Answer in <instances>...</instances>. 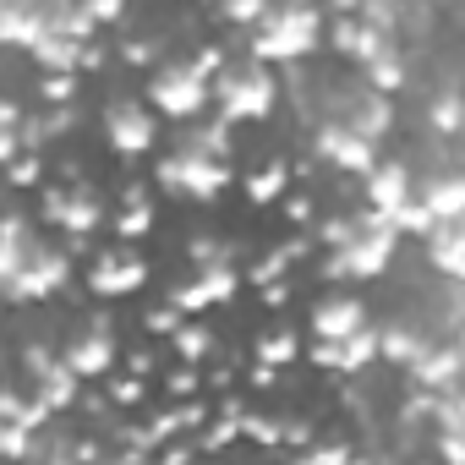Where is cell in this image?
I'll use <instances>...</instances> for the list:
<instances>
[{
    "label": "cell",
    "instance_id": "cell-7",
    "mask_svg": "<svg viewBox=\"0 0 465 465\" xmlns=\"http://www.w3.org/2000/svg\"><path fill=\"white\" fill-rule=\"evenodd\" d=\"M143 99L159 121H197L208 115V77L186 61V55H159L148 66V83H143Z\"/></svg>",
    "mask_w": 465,
    "mask_h": 465
},
{
    "label": "cell",
    "instance_id": "cell-27",
    "mask_svg": "<svg viewBox=\"0 0 465 465\" xmlns=\"http://www.w3.org/2000/svg\"><path fill=\"white\" fill-rule=\"evenodd\" d=\"M83 94V72H39V99L45 104H72Z\"/></svg>",
    "mask_w": 465,
    "mask_h": 465
},
{
    "label": "cell",
    "instance_id": "cell-37",
    "mask_svg": "<svg viewBox=\"0 0 465 465\" xmlns=\"http://www.w3.org/2000/svg\"><path fill=\"white\" fill-rule=\"evenodd\" d=\"M126 372H137V378H153V372H159V351H153V345H137V351H126Z\"/></svg>",
    "mask_w": 465,
    "mask_h": 465
},
{
    "label": "cell",
    "instance_id": "cell-26",
    "mask_svg": "<svg viewBox=\"0 0 465 465\" xmlns=\"http://www.w3.org/2000/svg\"><path fill=\"white\" fill-rule=\"evenodd\" d=\"M99 383H104V394H110L115 411H132V405L148 400V378H137V372H115V378H99Z\"/></svg>",
    "mask_w": 465,
    "mask_h": 465
},
{
    "label": "cell",
    "instance_id": "cell-40",
    "mask_svg": "<svg viewBox=\"0 0 465 465\" xmlns=\"http://www.w3.org/2000/svg\"><path fill=\"white\" fill-rule=\"evenodd\" d=\"M121 203H153V186L148 181H126L121 186Z\"/></svg>",
    "mask_w": 465,
    "mask_h": 465
},
{
    "label": "cell",
    "instance_id": "cell-16",
    "mask_svg": "<svg viewBox=\"0 0 465 465\" xmlns=\"http://www.w3.org/2000/svg\"><path fill=\"white\" fill-rule=\"evenodd\" d=\"M416 247H421V269L460 280L465 274V219H432L416 236Z\"/></svg>",
    "mask_w": 465,
    "mask_h": 465
},
{
    "label": "cell",
    "instance_id": "cell-42",
    "mask_svg": "<svg viewBox=\"0 0 465 465\" xmlns=\"http://www.w3.org/2000/svg\"><path fill=\"white\" fill-rule=\"evenodd\" d=\"M0 186H6V181H0Z\"/></svg>",
    "mask_w": 465,
    "mask_h": 465
},
{
    "label": "cell",
    "instance_id": "cell-36",
    "mask_svg": "<svg viewBox=\"0 0 465 465\" xmlns=\"http://www.w3.org/2000/svg\"><path fill=\"white\" fill-rule=\"evenodd\" d=\"M312 438V421L307 416H280V449H302Z\"/></svg>",
    "mask_w": 465,
    "mask_h": 465
},
{
    "label": "cell",
    "instance_id": "cell-19",
    "mask_svg": "<svg viewBox=\"0 0 465 465\" xmlns=\"http://www.w3.org/2000/svg\"><path fill=\"white\" fill-rule=\"evenodd\" d=\"M291 186H296V175H291V159H280V153H274V159H258V164L242 175V192H247L252 208H274Z\"/></svg>",
    "mask_w": 465,
    "mask_h": 465
},
{
    "label": "cell",
    "instance_id": "cell-14",
    "mask_svg": "<svg viewBox=\"0 0 465 465\" xmlns=\"http://www.w3.org/2000/svg\"><path fill=\"white\" fill-rule=\"evenodd\" d=\"M372 323V307L356 296V291H323L312 307H307V334L312 340H340V334H356Z\"/></svg>",
    "mask_w": 465,
    "mask_h": 465
},
{
    "label": "cell",
    "instance_id": "cell-9",
    "mask_svg": "<svg viewBox=\"0 0 465 465\" xmlns=\"http://www.w3.org/2000/svg\"><path fill=\"white\" fill-rule=\"evenodd\" d=\"M39 219L55 224L61 236H94V230L110 219L104 186H94L88 175L83 181H50V186H39Z\"/></svg>",
    "mask_w": 465,
    "mask_h": 465
},
{
    "label": "cell",
    "instance_id": "cell-25",
    "mask_svg": "<svg viewBox=\"0 0 465 465\" xmlns=\"http://www.w3.org/2000/svg\"><path fill=\"white\" fill-rule=\"evenodd\" d=\"M263 12H269V0H213V17L224 28H236V34H247Z\"/></svg>",
    "mask_w": 465,
    "mask_h": 465
},
{
    "label": "cell",
    "instance_id": "cell-8",
    "mask_svg": "<svg viewBox=\"0 0 465 465\" xmlns=\"http://www.w3.org/2000/svg\"><path fill=\"white\" fill-rule=\"evenodd\" d=\"M99 137H104V148H110L115 159L137 164V159L159 153V115L148 110V99L115 94V99H104V110H99Z\"/></svg>",
    "mask_w": 465,
    "mask_h": 465
},
{
    "label": "cell",
    "instance_id": "cell-30",
    "mask_svg": "<svg viewBox=\"0 0 465 465\" xmlns=\"http://www.w3.org/2000/svg\"><path fill=\"white\" fill-rule=\"evenodd\" d=\"M296 454H302L307 465H345V460H356V443H345V438H340V443H329V438H323V443H312V438H307Z\"/></svg>",
    "mask_w": 465,
    "mask_h": 465
},
{
    "label": "cell",
    "instance_id": "cell-21",
    "mask_svg": "<svg viewBox=\"0 0 465 465\" xmlns=\"http://www.w3.org/2000/svg\"><path fill=\"white\" fill-rule=\"evenodd\" d=\"M302 345H307V340H302L291 323H274V329L258 334V351H252V356L269 361V367H296V361H302Z\"/></svg>",
    "mask_w": 465,
    "mask_h": 465
},
{
    "label": "cell",
    "instance_id": "cell-33",
    "mask_svg": "<svg viewBox=\"0 0 465 465\" xmlns=\"http://www.w3.org/2000/svg\"><path fill=\"white\" fill-rule=\"evenodd\" d=\"M83 12L94 17V28H121L126 12H132V0H83Z\"/></svg>",
    "mask_w": 465,
    "mask_h": 465
},
{
    "label": "cell",
    "instance_id": "cell-11",
    "mask_svg": "<svg viewBox=\"0 0 465 465\" xmlns=\"http://www.w3.org/2000/svg\"><path fill=\"white\" fill-rule=\"evenodd\" d=\"M307 153H312V164H323V170H334V175H367L383 148L367 143V137H356V132L340 126V121H312V126H307Z\"/></svg>",
    "mask_w": 465,
    "mask_h": 465
},
{
    "label": "cell",
    "instance_id": "cell-35",
    "mask_svg": "<svg viewBox=\"0 0 465 465\" xmlns=\"http://www.w3.org/2000/svg\"><path fill=\"white\" fill-rule=\"evenodd\" d=\"M258 296H263V307H269V312H285V307H291V296H296V285H291V274H280V280H263V285H258Z\"/></svg>",
    "mask_w": 465,
    "mask_h": 465
},
{
    "label": "cell",
    "instance_id": "cell-41",
    "mask_svg": "<svg viewBox=\"0 0 465 465\" xmlns=\"http://www.w3.org/2000/svg\"><path fill=\"white\" fill-rule=\"evenodd\" d=\"M203 6H208V0H203Z\"/></svg>",
    "mask_w": 465,
    "mask_h": 465
},
{
    "label": "cell",
    "instance_id": "cell-32",
    "mask_svg": "<svg viewBox=\"0 0 465 465\" xmlns=\"http://www.w3.org/2000/svg\"><path fill=\"white\" fill-rule=\"evenodd\" d=\"M280 203H285V219H291V224H302V230H307V224L318 219V197H312L307 186H291V192H285Z\"/></svg>",
    "mask_w": 465,
    "mask_h": 465
},
{
    "label": "cell",
    "instance_id": "cell-2",
    "mask_svg": "<svg viewBox=\"0 0 465 465\" xmlns=\"http://www.w3.org/2000/svg\"><path fill=\"white\" fill-rule=\"evenodd\" d=\"M323 23H329V12L318 0H269V12L247 34H236V45L252 61L291 66V61H312L323 50Z\"/></svg>",
    "mask_w": 465,
    "mask_h": 465
},
{
    "label": "cell",
    "instance_id": "cell-4",
    "mask_svg": "<svg viewBox=\"0 0 465 465\" xmlns=\"http://www.w3.org/2000/svg\"><path fill=\"white\" fill-rule=\"evenodd\" d=\"M208 110L230 126H263L280 110V77L269 61L224 55V66L208 77Z\"/></svg>",
    "mask_w": 465,
    "mask_h": 465
},
{
    "label": "cell",
    "instance_id": "cell-23",
    "mask_svg": "<svg viewBox=\"0 0 465 465\" xmlns=\"http://www.w3.org/2000/svg\"><path fill=\"white\" fill-rule=\"evenodd\" d=\"M186 263H236V242L219 236V230H192L186 236Z\"/></svg>",
    "mask_w": 465,
    "mask_h": 465
},
{
    "label": "cell",
    "instance_id": "cell-1",
    "mask_svg": "<svg viewBox=\"0 0 465 465\" xmlns=\"http://www.w3.org/2000/svg\"><path fill=\"white\" fill-rule=\"evenodd\" d=\"M312 115L318 121H340V126H351L356 137H367L378 148L400 132V99L372 88V83H361L356 66L351 72H318L312 66Z\"/></svg>",
    "mask_w": 465,
    "mask_h": 465
},
{
    "label": "cell",
    "instance_id": "cell-6",
    "mask_svg": "<svg viewBox=\"0 0 465 465\" xmlns=\"http://www.w3.org/2000/svg\"><path fill=\"white\" fill-rule=\"evenodd\" d=\"M66 291H72V252L61 242H45V236H34L23 263L0 280V302H12V307H45Z\"/></svg>",
    "mask_w": 465,
    "mask_h": 465
},
{
    "label": "cell",
    "instance_id": "cell-22",
    "mask_svg": "<svg viewBox=\"0 0 465 465\" xmlns=\"http://www.w3.org/2000/svg\"><path fill=\"white\" fill-rule=\"evenodd\" d=\"M45 159H50L45 148H23L6 170H0V181H6L12 192H39V186H45V170H50Z\"/></svg>",
    "mask_w": 465,
    "mask_h": 465
},
{
    "label": "cell",
    "instance_id": "cell-31",
    "mask_svg": "<svg viewBox=\"0 0 465 465\" xmlns=\"http://www.w3.org/2000/svg\"><path fill=\"white\" fill-rule=\"evenodd\" d=\"M28 449H34V432L0 416V460H28Z\"/></svg>",
    "mask_w": 465,
    "mask_h": 465
},
{
    "label": "cell",
    "instance_id": "cell-38",
    "mask_svg": "<svg viewBox=\"0 0 465 465\" xmlns=\"http://www.w3.org/2000/svg\"><path fill=\"white\" fill-rule=\"evenodd\" d=\"M280 378H285V367H269V361H252V378H247V383H252L258 394H269V389H280Z\"/></svg>",
    "mask_w": 465,
    "mask_h": 465
},
{
    "label": "cell",
    "instance_id": "cell-15",
    "mask_svg": "<svg viewBox=\"0 0 465 465\" xmlns=\"http://www.w3.org/2000/svg\"><path fill=\"white\" fill-rule=\"evenodd\" d=\"M356 181H361V203L389 219V213L411 197V181H416V175H411L405 153H378V164H372L367 175H356Z\"/></svg>",
    "mask_w": 465,
    "mask_h": 465
},
{
    "label": "cell",
    "instance_id": "cell-10",
    "mask_svg": "<svg viewBox=\"0 0 465 465\" xmlns=\"http://www.w3.org/2000/svg\"><path fill=\"white\" fill-rule=\"evenodd\" d=\"M61 361L83 378V383H99V378H110L115 367H121V334H115V323L104 318V312H94V318H83L66 340H61Z\"/></svg>",
    "mask_w": 465,
    "mask_h": 465
},
{
    "label": "cell",
    "instance_id": "cell-13",
    "mask_svg": "<svg viewBox=\"0 0 465 465\" xmlns=\"http://www.w3.org/2000/svg\"><path fill=\"white\" fill-rule=\"evenodd\" d=\"M242 263H197L186 280H175L164 291V302H175L181 312H213V307H230L242 296Z\"/></svg>",
    "mask_w": 465,
    "mask_h": 465
},
{
    "label": "cell",
    "instance_id": "cell-28",
    "mask_svg": "<svg viewBox=\"0 0 465 465\" xmlns=\"http://www.w3.org/2000/svg\"><path fill=\"white\" fill-rule=\"evenodd\" d=\"M159 378H164V394H170V400L203 394V367H197V361H175V367H164Z\"/></svg>",
    "mask_w": 465,
    "mask_h": 465
},
{
    "label": "cell",
    "instance_id": "cell-20",
    "mask_svg": "<svg viewBox=\"0 0 465 465\" xmlns=\"http://www.w3.org/2000/svg\"><path fill=\"white\" fill-rule=\"evenodd\" d=\"M83 45L88 39H72V34H39L23 55L34 61V72H83Z\"/></svg>",
    "mask_w": 465,
    "mask_h": 465
},
{
    "label": "cell",
    "instance_id": "cell-5",
    "mask_svg": "<svg viewBox=\"0 0 465 465\" xmlns=\"http://www.w3.org/2000/svg\"><path fill=\"white\" fill-rule=\"evenodd\" d=\"M236 181L230 159H213V153H197V148H181L170 143L159 159H153V186L164 197H181V203H219Z\"/></svg>",
    "mask_w": 465,
    "mask_h": 465
},
{
    "label": "cell",
    "instance_id": "cell-39",
    "mask_svg": "<svg viewBox=\"0 0 465 465\" xmlns=\"http://www.w3.org/2000/svg\"><path fill=\"white\" fill-rule=\"evenodd\" d=\"M23 121V104L12 99V94H0V132H6V126H17Z\"/></svg>",
    "mask_w": 465,
    "mask_h": 465
},
{
    "label": "cell",
    "instance_id": "cell-3",
    "mask_svg": "<svg viewBox=\"0 0 465 465\" xmlns=\"http://www.w3.org/2000/svg\"><path fill=\"white\" fill-rule=\"evenodd\" d=\"M400 247H405V236H400L383 213H372V208L361 203L351 236H345L340 247H329V252H312V258H318V274H323L329 285H378V280H389Z\"/></svg>",
    "mask_w": 465,
    "mask_h": 465
},
{
    "label": "cell",
    "instance_id": "cell-34",
    "mask_svg": "<svg viewBox=\"0 0 465 465\" xmlns=\"http://www.w3.org/2000/svg\"><path fill=\"white\" fill-rule=\"evenodd\" d=\"M181 318H186V312H181L175 302H159V307H148V312H143V334H153V340H164V334H170V329H175Z\"/></svg>",
    "mask_w": 465,
    "mask_h": 465
},
{
    "label": "cell",
    "instance_id": "cell-24",
    "mask_svg": "<svg viewBox=\"0 0 465 465\" xmlns=\"http://www.w3.org/2000/svg\"><path fill=\"white\" fill-rule=\"evenodd\" d=\"M153 219H159V208L153 203H121L115 208V242H143L148 236V230H153Z\"/></svg>",
    "mask_w": 465,
    "mask_h": 465
},
{
    "label": "cell",
    "instance_id": "cell-17",
    "mask_svg": "<svg viewBox=\"0 0 465 465\" xmlns=\"http://www.w3.org/2000/svg\"><path fill=\"white\" fill-rule=\"evenodd\" d=\"M416 175V170H411ZM411 197L432 213V219H465V175H460V164H449V170H421L416 181H411Z\"/></svg>",
    "mask_w": 465,
    "mask_h": 465
},
{
    "label": "cell",
    "instance_id": "cell-12",
    "mask_svg": "<svg viewBox=\"0 0 465 465\" xmlns=\"http://www.w3.org/2000/svg\"><path fill=\"white\" fill-rule=\"evenodd\" d=\"M148 280H153V263H148L132 242L104 247V252H94V263H88V291H94L99 302H126V296L148 291Z\"/></svg>",
    "mask_w": 465,
    "mask_h": 465
},
{
    "label": "cell",
    "instance_id": "cell-18",
    "mask_svg": "<svg viewBox=\"0 0 465 465\" xmlns=\"http://www.w3.org/2000/svg\"><path fill=\"white\" fill-rule=\"evenodd\" d=\"M164 340H170V356H175V361H197V367H208V361L219 356V329L203 323V312H186Z\"/></svg>",
    "mask_w": 465,
    "mask_h": 465
},
{
    "label": "cell",
    "instance_id": "cell-29",
    "mask_svg": "<svg viewBox=\"0 0 465 465\" xmlns=\"http://www.w3.org/2000/svg\"><path fill=\"white\" fill-rule=\"evenodd\" d=\"M242 438L263 443V449H280V416L269 411H242Z\"/></svg>",
    "mask_w": 465,
    "mask_h": 465
}]
</instances>
